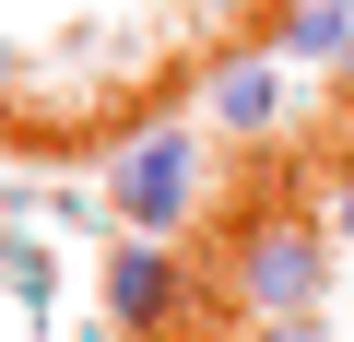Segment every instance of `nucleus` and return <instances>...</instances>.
Masks as SVG:
<instances>
[{"label": "nucleus", "instance_id": "nucleus-1", "mask_svg": "<svg viewBox=\"0 0 354 342\" xmlns=\"http://www.w3.org/2000/svg\"><path fill=\"white\" fill-rule=\"evenodd\" d=\"M330 283H342V248L307 201H248L225 236H213V295L236 307V330L260 319H330Z\"/></svg>", "mask_w": 354, "mask_h": 342}, {"label": "nucleus", "instance_id": "nucleus-2", "mask_svg": "<svg viewBox=\"0 0 354 342\" xmlns=\"http://www.w3.org/2000/svg\"><path fill=\"white\" fill-rule=\"evenodd\" d=\"M95 307H106V330H130V342H177V330H189L201 307H225V295L177 260V236H106Z\"/></svg>", "mask_w": 354, "mask_h": 342}, {"label": "nucleus", "instance_id": "nucleus-3", "mask_svg": "<svg viewBox=\"0 0 354 342\" xmlns=\"http://www.w3.org/2000/svg\"><path fill=\"white\" fill-rule=\"evenodd\" d=\"M189 201H201L189 130H177V118H142V130L106 153V213H118V236H177V225H189Z\"/></svg>", "mask_w": 354, "mask_h": 342}, {"label": "nucleus", "instance_id": "nucleus-4", "mask_svg": "<svg viewBox=\"0 0 354 342\" xmlns=\"http://www.w3.org/2000/svg\"><path fill=\"white\" fill-rule=\"evenodd\" d=\"M283 83H295V59L248 36V48H225V59L201 71V118H213L225 142H272V130H283Z\"/></svg>", "mask_w": 354, "mask_h": 342}, {"label": "nucleus", "instance_id": "nucleus-5", "mask_svg": "<svg viewBox=\"0 0 354 342\" xmlns=\"http://www.w3.org/2000/svg\"><path fill=\"white\" fill-rule=\"evenodd\" d=\"M272 48H283L295 71L354 83V0H283V12H272Z\"/></svg>", "mask_w": 354, "mask_h": 342}, {"label": "nucleus", "instance_id": "nucleus-6", "mask_svg": "<svg viewBox=\"0 0 354 342\" xmlns=\"http://www.w3.org/2000/svg\"><path fill=\"white\" fill-rule=\"evenodd\" d=\"M0 295H12L24 319H59V248L36 225H0Z\"/></svg>", "mask_w": 354, "mask_h": 342}, {"label": "nucleus", "instance_id": "nucleus-7", "mask_svg": "<svg viewBox=\"0 0 354 342\" xmlns=\"http://www.w3.org/2000/svg\"><path fill=\"white\" fill-rule=\"evenodd\" d=\"M36 225H59V236H95V225H118L106 213V189H48V213Z\"/></svg>", "mask_w": 354, "mask_h": 342}, {"label": "nucleus", "instance_id": "nucleus-8", "mask_svg": "<svg viewBox=\"0 0 354 342\" xmlns=\"http://www.w3.org/2000/svg\"><path fill=\"white\" fill-rule=\"evenodd\" d=\"M319 225H330V248H342V260H354V153H342V165H330V201H319Z\"/></svg>", "mask_w": 354, "mask_h": 342}, {"label": "nucleus", "instance_id": "nucleus-9", "mask_svg": "<svg viewBox=\"0 0 354 342\" xmlns=\"http://www.w3.org/2000/svg\"><path fill=\"white\" fill-rule=\"evenodd\" d=\"M236 342H342L330 319H260V330H236Z\"/></svg>", "mask_w": 354, "mask_h": 342}, {"label": "nucleus", "instance_id": "nucleus-10", "mask_svg": "<svg viewBox=\"0 0 354 342\" xmlns=\"http://www.w3.org/2000/svg\"><path fill=\"white\" fill-rule=\"evenodd\" d=\"M36 213H48V201H36L24 178H0V225H36Z\"/></svg>", "mask_w": 354, "mask_h": 342}, {"label": "nucleus", "instance_id": "nucleus-11", "mask_svg": "<svg viewBox=\"0 0 354 342\" xmlns=\"http://www.w3.org/2000/svg\"><path fill=\"white\" fill-rule=\"evenodd\" d=\"M12 83H24V48H12V36H0V95H12Z\"/></svg>", "mask_w": 354, "mask_h": 342}, {"label": "nucleus", "instance_id": "nucleus-12", "mask_svg": "<svg viewBox=\"0 0 354 342\" xmlns=\"http://www.w3.org/2000/svg\"><path fill=\"white\" fill-rule=\"evenodd\" d=\"M201 12H225V24H236V12H260V0H201Z\"/></svg>", "mask_w": 354, "mask_h": 342}]
</instances>
